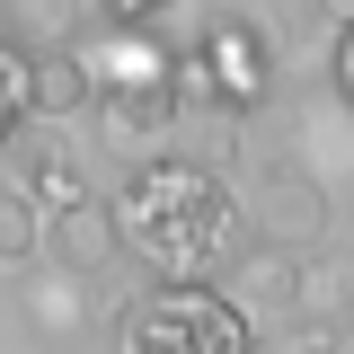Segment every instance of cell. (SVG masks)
Returning a JSON list of instances; mask_svg holds the SVG:
<instances>
[{"label":"cell","instance_id":"obj_2","mask_svg":"<svg viewBox=\"0 0 354 354\" xmlns=\"http://www.w3.org/2000/svg\"><path fill=\"white\" fill-rule=\"evenodd\" d=\"M115 346L124 354H248L257 319L221 283H160V292H133L115 310Z\"/></svg>","mask_w":354,"mask_h":354},{"label":"cell","instance_id":"obj_13","mask_svg":"<svg viewBox=\"0 0 354 354\" xmlns=\"http://www.w3.org/2000/svg\"><path fill=\"white\" fill-rule=\"evenodd\" d=\"M18 115H27V62L0 44V142H9V124H18Z\"/></svg>","mask_w":354,"mask_h":354},{"label":"cell","instance_id":"obj_6","mask_svg":"<svg viewBox=\"0 0 354 354\" xmlns=\"http://www.w3.org/2000/svg\"><path fill=\"white\" fill-rule=\"evenodd\" d=\"M195 53H204L213 106L248 115V106L266 97V44H257V27H213V36H195Z\"/></svg>","mask_w":354,"mask_h":354},{"label":"cell","instance_id":"obj_4","mask_svg":"<svg viewBox=\"0 0 354 354\" xmlns=\"http://www.w3.org/2000/svg\"><path fill=\"white\" fill-rule=\"evenodd\" d=\"M257 239H274V248H319V239H328V186L310 169H266Z\"/></svg>","mask_w":354,"mask_h":354},{"label":"cell","instance_id":"obj_7","mask_svg":"<svg viewBox=\"0 0 354 354\" xmlns=\"http://www.w3.org/2000/svg\"><path fill=\"white\" fill-rule=\"evenodd\" d=\"M88 53L80 36L71 44H36V62H27V115H44V124H62V115H80L88 106Z\"/></svg>","mask_w":354,"mask_h":354},{"label":"cell","instance_id":"obj_5","mask_svg":"<svg viewBox=\"0 0 354 354\" xmlns=\"http://www.w3.org/2000/svg\"><path fill=\"white\" fill-rule=\"evenodd\" d=\"M221 274H230L221 292H230V301L266 328V319H292V274H301V248H274V239H257V248H248V239H239V257L221 266Z\"/></svg>","mask_w":354,"mask_h":354},{"label":"cell","instance_id":"obj_16","mask_svg":"<svg viewBox=\"0 0 354 354\" xmlns=\"http://www.w3.org/2000/svg\"><path fill=\"white\" fill-rule=\"evenodd\" d=\"M115 18H142V9H169V0H106Z\"/></svg>","mask_w":354,"mask_h":354},{"label":"cell","instance_id":"obj_9","mask_svg":"<svg viewBox=\"0 0 354 354\" xmlns=\"http://www.w3.org/2000/svg\"><path fill=\"white\" fill-rule=\"evenodd\" d=\"M44 257V204L27 186H0V274H27Z\"/></svg>","mask_w":354,"mask_h":354},{"label":"cell","instance_id":"obj_15","mask_svg":"<svg viewBox=\"0 0 354 354\" xmlns=\"http://www.w3.org/2000/svg\"><path fill=\"white\" fill-rule=\"evenodd\" d=\"M319 18H328V27H346V18H354V0H319Z\"/></svg>","mask_w":354,"mask_h":354},{"label":"cell","instance_id":"obj_3","mask_svg":"<svg viewBox=\"0 0 354 354\" xmlns=\"http://www.w3.org/2000/svg\"><path fill=\"white\" fill-rule=\"evenodd\" d=\"M44 257L62 266V274H106V266L124 257V239H115V204H97V195H80V204H53L44 213Z\"/></svg>","mask_w":354,"mask_h":354},{"label":"cell","instance_id":"obj_1","mask_svg":"<svg viewBox=\"0 0 354 354\" xmlns=\"http://www.w3.org/2000/svg\"><path fill=\"white\" fill-rule=\"evenodd\" d=\"M115 239H124V257H142L151 274L204 283V274H221V266L239 257L248 213H239V195L221 186V169H204V160H142L133 186L115 195Z\"/></svg>","mask_w":354,"mask_h":354},{"label":"cell","instance_id":"obj_10","mask_svg":"<svg viewBox=\"0 0 354 354\" xmlns=\"http://www.w3.org/2000/svg\"><path fill=\"white\" fill-rule=\"evenodd\" d=\"M27 195L53 213V204H80V195H88V177H80V160H71V151L36 142V151H27Z\"/></svg>","mask_w":354,"mask_h":354},{"label":"cell","instance_id":"obj_14","mask_svg":"<svg viewBox=\"0 0 354 354\" xmlns=\"http://www.w3.org/2000/svg\"><path fill=\"white\" fill-rule=\"evenodd\" d=\"M337 88H346V106H354V18L337 27Z\"/></svg>","mask_w":354,"mask_h":354},{"label":"cell","instance_id":"obj_8","mask_svg":"<svg viewBox=\"0 0 354 354\" xmlns=\"http://www.w3.org/2000/svg\"><path fill=\"white\" fill-rule=\"evenodd\" d=\"M292 310H301V319H346V310H354V257L301 248V274H292Z\"/></svg>","mask_w":354,"mask_h":354},{"label":"cell","instance_id":"obj_12","mask_svg":"<svg viewBox=\"0 0 354 354\" xmlns=\"http://www.w3.org/2000/svg\"><path fill=\"white\" fill-rule=\"evenodd\" d=\"M27 310H36L44 328H80V274H62V266H27Z\"/></svg>","mask_w":354,"mask_h":354},{"label":"cell","instance_id":"obj_17","mask_svg":"<svg viewBox=\"0 0 354 354\" xmlns=\"http://www.w3.org/2000/svg\"><path fill=\"white\" fill-rule=\"evenodd\" d=\"M346 319H354V310H346Z\"/></svg>","mask_w":354,"mask_h":354},{"label":"cell","instance_id":"obj_11","mask_svg":"<svg viewBox=\"0 0 354 354\" xmlns=\"http://www.w3.org/2000/svg\"><path fill=\"white\" fill-rule=\"evenodd\" d=\"M9 36L18 44H71L80 36V0H9Z\"/></svg>","mask_w":354,"mask_h":354}]
</instances>
